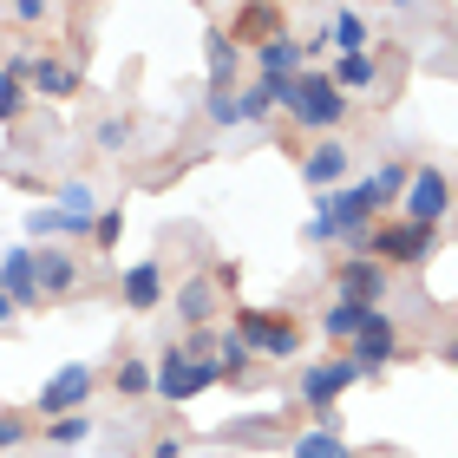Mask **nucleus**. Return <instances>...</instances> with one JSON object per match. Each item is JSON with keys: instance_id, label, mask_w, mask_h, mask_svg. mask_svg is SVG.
I'll return each instance as SVG.
<instances>
[{"instance_id": "nucleus-37", "label": "nucleus", "mask_w": 458, "mask_h": 458, "mask_svg": "<svg viewBox=\"0 0 458 458\" xmlns=\"http://www.w3.org/2000/svg\"><path fill=\"white\" fill-rule=\"evenodd\" d=\"M439 360H445V367H458V335L445 341V353H439Z\"/></svg>"}, {"instance_id": "nucleus-14", "label": "nucleus", "mask_w": 458, "mask_h": 458, "mask_svg": "<svg viewBox=\"0 0 458 458\" xmlns=\"http://www.w3.org/2000/svg\"><path fill=\"white\" fill-rule=\"evenodd\" d=\"M216 439L223 445H282V439H295V432H288L276 412H249V420H223Z\"/></svg>"}, {"instance_id": "nucleus-25", "label": "nucleus", "mask_w": 458, "mask_h": 458, "mask_svg": "<svg viewBox=\"0 0 458 458\" xmlns=\"http://www.w3.org/2000/svg\"><path fill=\"white\" fill-rule=\"evenodd\" d=\"M327 79H335L341 92H367L373 79H380V66H373L367 53H347V59H335V72H327Z\"/></svg>"}, {"instance_id": "nucleus-10", "label": "nucleus", "mask_w": 458, "mask_h": 458, "mask_svg": "<svg viewBox=\"0 0 458 458\" xmlns=\"http://www.w3.org/2000/svg\"><path fill=\"white\" fill-rule=\"evenodd\" d=\"M335 301L380 308V301H386V268L373 262V256H347V262H335Z\"/></svg>"}, {"instance_id": "nucleus-2", "label": "nucleus", "mask_w": 458, "mask_h": 458, "mask_svg": "<svg viewBox=\"0 0 458 458\" xmlns=\"http://www.w3.org/2000/svg\"><path fill=\"white\" fill-rule=\"evenodd\" d=\"M353 380H360V367H353L347 360V353H341V360H308L301 373H295V400H301V412H308V426H335L341 432V393L353 386Z\"/></svg>"}, {"instance_id": "nucleus-20", "label": "nucleus", "mask_w": 458, "mask_h": 458, "mask_svg": "<svg viewBox=\"0 0 458 458\" xmlns=\"http://www.w3.org/2000/svg\"><path fill=\"white\" fill-rule=\"evenodd\" d=\"M33 86L47 92V98H79V66H66V59H33Z\"/></svg>"}, {"instance_id": "nucleus-33", "label": "nucleus", "mask_w": 458, "mask_h": 458, "mask_svg": "<svg viewBox=\"0 0 458 458\" xmlns=\"http://www.w3.org/2000/svg\"><path fill=\"white\" fill-rule=\"evenodd\" d=\"M124 138H131V118H106L98 124V151H118Z\"/></svg>"}, {"instance_id": "nucleus-29", "label": "nucleus", "mask_w": 458, "mask_h": 458, "mask_svg": "<svg viewBox=\"0 0 458 458\" xmlns=\"http://www.w3.org/2000/svg\"><path fill=\"white\" fill-rule=\"evenodd\" d=\"M203 118H210V124H242V98L236 92H210V98H203Z\"/></svg>"}, {"instance_id": "nucleus-31", "label": "nucleus", "mask_w": 458, "mask_h": 458, "mask_svg": "<svg viewBox=\"0 0 458 458\" xmlns=\"http://www.w3.org/2000/svg\"><path fill=\"white\" fill-rule=\"evenodd\" d=\"M20 106H27V98H20V79L0 72V124H13V118H20Z\"/></svg>"}, {"instance_id": "nucleus-7", "label": "nucleus", "mask_w": 458, "mask_h": 458, "mask_svg": "<svg viewBox=\"0 0 458 458\" xmlns=\"http://www.w3.org/2000/svg\"><path fill=\"white\" fill-rule=\"evenodd\" d=\"M347 360L360 367V380L386 373V360H400V321H393L386 308H373V315L360 321V335L347 341Z\"/></svg>"}, {"instance_id": "nucleus-16", "label": "nucleus", "mask_w": 458, "mask_h": 458, "mask_svg": "<svg viewBox=\"0 0 458 458\" xmlns=\"http://www.w3.org/2000/svg\"><path fill=\"white\" fill-rule=\"evenodd\" d=\"M216 315V276H197V282H183L177 288V321L191 327V335H203Z\"/></svg>"}, {"instance_id": "nucleus-30", "label": "nucleus", "mask_w": 458, "mask_h": 458, "mask_svg": "<svg viewBox=\"0 0 458 458\" xmlns=\"http://www.w3.org/2000/svg\"><path fill=\"white\" fill-rule=\"evenodd\" d=\"M118 236H124V210L112 203V210H98V223H92V242H98V249H118Z\"/></svg>"}, {"instance_id": "nucleus-23", "label": "nucleus", "mask_w": 458, "mask_h": 458, "mask_svg": "<svg viewBox=\"0 0 458 458\" xmlns=\"http://www.w3.org/2000/svg\"><path fill=\"white\" fill-rule=\"evenodd\" d=\"M249 360H256V353H249L242 335H223V341H216V373H223L229 386H242V380H249Z\"/></svg>"}, {"instance_id": "nucleus-26", "label": "nucleus", "mask_w": 458, "mask_h": 458, "mask_svg": "<svg viewBox=\"0 0 458 458\" xmlns=\"http://www.w3.org/2000/svg\"><path fill=\"white\" fill-rule=\"evenodd\" d=\"M327 39H335V53H341V59H347V53H360V47H367V20L353 13V7H341L335 20H327Z\"/></svg>"}, {"instance_id": "nucleus-6", "label": "nucleus", "mask_w": 458, "mask_h": 458, "mask_svg": "<svg viewBox=\"0 0 458 458\" xmlns=\"http://www.w3.org/2000/svg\"><path fill=\"white\" fill-rule=\"evenodd\" d=\"M452 210H458V183L439 171V164H412V183H406V197H400V216L420 223V229H439Z\"/></svg>"}, {"instance_id": "nucleus-32", "label": "nucleus", "mask_w": 458, "mask_h": 458, "mask_svg": "<svg viewBox=\"0 0 458 458\" xmlns=\"http://www.w3.org/2000/svg\"><path fill=\"white\" fill-rule=\"evenodd\" d=\"M27 236H59V210H53V203L27 210Z\"/></svg>"}, {"instance_id": "nucleus-18", "label": "nucleus", "mask_w": 458, "mask_h": 458, "mask_svg": "<svg viewBox=\"0 0 458 458\" xmlns=\"http://www.w3.org/2000/svg\"><path fill=\"white\" fill-rule=\"evenodd\" d=\"M203 59H210V92H236V66H242V47L229 33L203 39Z\"/></svg>"}, {"instance_id": "nucleus-22", "label": "nucleus", "mask_w": 458, "mask_h": 458, "mask_svg": "<svg viewBox=\"0 0 458 458\" xmlns=\"http://www.w3.org/2000/svg\"><path fill=\"white\" fill-rule=\"evenodd\" d=\"M373 315V308H353V301H327L321 308V335L327 341H353V335H360V321Z\"/></svg>"}, {"instance_id": "nucleus-12", "label": "nucleus", "mask_w": 458, "mask_h": 458, "mask_svg": "<svg viewBox=\"0 0 458 458\" xmlns=\"http://www.w3.org/2000/svg\"><path fill=\"white\" fill-rule=\"evenodd\" d=\"M0 288L20 301V315L47 301L39 295V249H7V256H0Z\"/></svg>"}, {"instance_id": "nucleus-4", "label": "nucleus", "mask_w": 458, "mask_h": 458, "mask_svg": "<svg viewBox=\"0 0 458 458\" xmlns=\"http://www.w3.org/2000/svg\"><path fill=\"white\" fill-rule=\"evenodd\" d=\"M432 249H439V229H420V223H406V216H380L367 229V249L360 256H373L393 276V268H420L432 262Z\"/></svg>"}, {"instance_id": "nucleus-9", "label": "nucleus", "mask_w": 458, "mask_h": 458, "mask_svg": "<svg viewBox=\"0 0 458 458\" xmlns=\"http://www.w3.org/2000/svg\"><path fill=\"white\" fill-rule=\"evenodd\" d=\"M347 171H353V151L341 138H315L301 151V183H308V191H321V197L327 191H347Z\"/></svg>"}, {"instance_id": "nucleus-24", "label": "nucleus", "mask_w": 458, "mask_h": 458, "mask_svg": "<svg viewBox=\"0 0 458 458\" xmlns=\"http://www.w3.org/2000/svg\"><path fill=\"white\" fill-rule=\"evenodd\" d=\"M242 33H262V39H276V33H288V27H282V13H276V7H242L236 20H229V39L242 47Z\"/></svg>"}, {"instance_id": "nucleus-8", "label": "nucleus", "mask_w": 458, "mask_h": 458, "mask_svg": "<svg viewBox=\"0 0 458 458\" xmlns=\"http://www.w3.org/2000/svg\"><path fill=\"white\" fill-rule=\"evenodd\" d=\"M92 386H98V373H92L86 360H66V367H59L47 386H39L33 412H47V420H66V412H79V406L92 400Z\"/></svg>"}, {"instance_id": "nucleus-5", "label": "nucleus", "mask_w": 458, "mask_h": 458, "mask_svg": "<svg viewBox=\"0 0 458 458\" xmlns=\"http://www.w3.org/2000/svg\"><path fill=\"white\" fill-rule=\"evenodd\" d=\"M288 118H295L301 131L335 138V131H341V118H347V92H341L327 72H301V79H295V106H288Z\"/></svg>"}, {"instance_id": "nucleus-3", "label": "nucleus", "mask_w": 458, "mask_h": 458, "mask_svg": "<svg viewBox=\"0 0 458 458\" xmlns=\"http://www.w3.org/2000/svg\"><path fill=\"white\" fill-rule=\"evenodd\" d=\"M157 380H151V400H164V406H183V400H197V393H210L223 373H216V353H191V347H164L157 353Z\"/></svg>"}, {"instance_id": "nucleus-34", "label": "nucleus", "mask_w": 458, "mask_h": 458, "mask_svg": "<svg viewBox=\"0 0 458 458\" xmlns=\"http://www.w3.org/2000/svg\"><path fill=\"white\" fill-rule=\"evenodd\" d=\"M53 7H47V0H13V20H20V27H39V20H47Z\"/></svg>"}, {"instance_id": "nucleus-28", "label": "nucleus", "mask_w": 458, "mask_h": 458, "mask_svg": "<svg viewBox=\"0 0 458 458\" xmlns=\"http://www.w3.org/2000/svg\"><path fill=\"white\" fill-rule=\"evenodd\" d=\"M27 439H33V420H27V412H13V406H0V452H13Z\"/></svg>"}, {"instance_id": "nucleus-1", "label": "nucleus", "mask_w": 458, "mask_h": 458, "mask_svg": "<svg viewBox=\"0 0 458 458\" xmlns=\"http://www.w3.org/2000/svg\"><path fill=\"white\" fill-rule=\"evenodd\" d=\"M229 335H242L256 360H295L308 327H301L295 308H236V315H229Z\"/></svg>"}, {"instance_id": "nucleus-35", "label": "nucleus", "mask_w": 458, "mask_h": 458, "mask_svg": "<svg viewBox=\"0 0 458 458\" xmlns=\"http://www.w3.org/2000/svg\"><path fill=\"white\" fill-rule=\"evenodd\" d=\"M151 458H183V439H177V432H171V439H157V445H151Z\"/></svg>"}, {"instance_id": "nucleus-27", "label": "nucleus", "mask_w": 458, "mask_h": 458, "mask_svg": "<svg viewBox=\"0 0 458 458\" xmlns=\"http://www.w3.org/2000/svg\"><path fill=\"white\" fill-rule=\"evenodd\" d=\"M47 439H53V445H86V439H92V420H86V412H66V420H47Z\"/></svg>"}, {"instance_id": "nucleus-17", "label": "nucleus", "mask_w": 458, "mask_h": 458, "mask_svg": "<svg viewBox=\"0 0 458 458\" xmlns=\"http://www.w3.org/2000/svg\"><path fill=\"white\" fill-rule=\"evenodd\" d=\"M301 39L295 33H276V39H262L256 47V66H262V79H301Z\"/></svg>"}, {"instance_id": "nucleus-36", "label": "nucleus", "mask_w": 458, "mask_h": 458, "mask_svg": "<svg viewBox=\"0 0 458 458\" xmlns=\"http://www.w3.org/2000/svg\"><path fill=\"white\" fill-rule=\"evenodd\" d=\"M13 321H20V301L7 295V288H0V327H13Z\"/></svg>"}, {"instance_id": "nucleus-21", "label": "nucleus", "mask_w": 458, "mask_h": 458, "mask_svg": "<svg viewBox=\"0 0 458 458\" xmlns=\"http://www.w3.org/2000/svg\"><path fill=\"white\" fill-rule=\"evenodd\" d=\"M151 380H157V367L138 360V353H124V360L112 367V393H118V400H144V393H151Z\"/></svg>"}, {"instance_id": "nucleus-13", "label": "nucleus", "mask_w": 458, "mask_h": 458, "mask_svg": "<svg viewBox=\"0 0 458 458\" xmlns=\"http://www.w3.org/2000/svg\"><path fill=\"white\" fill-rule=\"evenodd\" d=\"M118 295H124V308L131 315H151V308H164V262H131L124 268V282H118Z\"/></svg>"}, {"instance_id": "nucleus-11", "label": "nucleus", "mask_w": 458, "mask_h": 458, "mask_svg": "<svg viewBox=\"0 0 458 458\" xmlns=\"http://www.w3.org/2000/svg\"><path fill=\"white\" fill-rule=\"evenodd\" d=\"M53 210H59V236H92V223H98V191L86 177H72V183H59V197H53Z\"/></svg>"}, {"instance_id": "nucleus-19", "label": "nucleus", "mask_w": 458, "mask_h": 458, "mask_svg": "<svg viewBox=\"0 0 458 458\" xmlns=\"http://www.w3.org/2000/svg\"><path fill=\"white\" fill-rule=\"evenodd\" d=\"M288 458H353V452H347V439L335 426H308V432L288 439Z\"/></svg>"}, {"instance_id": "nucleus-15", "label": "nucleus", "mask_w": 458, "mask_h": 458, "mask_svg": "<svg viewBox=\"0 0 458 458\" xmlns=\"http://www.w3.org/2000/svg\"><path fill=\"white\" fill-rule=\"evenodd\" d=\"M79 282H86V268H79L72 249H39V295H47V301L72 295Z\"/></svg>"}]
</instances>
